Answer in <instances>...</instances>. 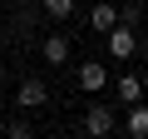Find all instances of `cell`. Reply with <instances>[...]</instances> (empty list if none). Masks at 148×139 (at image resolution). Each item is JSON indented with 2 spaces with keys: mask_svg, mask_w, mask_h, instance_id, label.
Returning <instances> with one entry per match:
<instances>
[{
  "mask_svg": "<svg viewBox=\"0 0 148 139\" xmlns=\"http://www.w3.org/2000/svg\"><path fill=\"white\" fill-rule=\"evenodd\" d=\"M133 50H138V30L133 25H114L109 30V55L114 60H133Z\"/></svg>",
  "mask_w": 148,
  "mask_h": 139,
  "instance_id": "1",
  "label": "cell"
},
{
  "mask_svg": "<svg viewBox=\"0 0 148 139\" xmlns=\"http://www.w3.org/2000/svg\"><path fill=\"white\" fill-rule=\"evenodd\" d=\"M74 80H79L84 95H104V90H109V70H104L99 60H89V65H79V75H74Z\"/></svg>",
  "mask_w": 148,
  "mask_h": 139,
  "instance_id": "2",
  "label": "cell"
},
{
  "mask_svg": "<svg viewBox=\"0 0 148 139\" xmlns=\"http://www.w3.org/2000/svg\"><path fill=\"white\" fill-rule=\"evenodd\" d=\"M45 99H49V85H45V80H35V75L20 80V90H15V104H20V109H40Z\"/></svg>",
  "mask_w": 148,
  "mask_h": 139,
  "instance_id": "3",
  "label": "cell"
},
{
  "mask_svg": "<svg viewBox=\"0 0 148 139\" xmlns=\"http://www.w3.org/2000/svg\"><path fill=\"white\" fill-rule=\"evenodd\" d=\"M84 129L104 139V134H114V129H119V119H114V109H109V104H89V114H84Z\"/></svg>",
  "mask_w": 148,
  "mask_h": 139,
  "instance_id": "4",
  "label": "cell"
},
{
  "mask_svg": "<svg viewBox=\"0 0 148 139\" xmlns=\"http://www.w3.org/2000/svg\"><path fill=\"white\" fill-rule=\"evenodd\" d=\"M89 25H94L99 35H109V30L119 25V5H109V0H99V5L89 10Z\"/></svg>",
  "mask_w": 148,
  "mask_h": 139,
  "instance_id": "5",
  "label": "cell"
},
{
  "mask_svg": "<svg viewBox=\"0 0 148 139\" xmlns=\"http://www.w3.org/2000/svg\"><path fill=\"white\" fill-rule=\"evenodd\" d=\"M123 129H128L133 139H148V104H143V99H133V104H128V119H123Z\"/></svg>",
  "mask_w": 148,
  "mask_h": 139,
  "instance_id": "6",
  "label": "cell"
},
{
  "mask_svg": "<svg viewBox=\"0 0 148 139\" xmlns=\"http://www.w3.org/2000/svg\"><path fill=\"white\" fill-rule=\"evenodd\" d=\"M40 55H45V65H64V60H69V40H64V35H45Z\"/></svg>",
  "mask_w": 148,
  "mask_h": 139,
  "instance_id": "7",
  "label": "cell"
},
{
  "mask_svg": "<svg viewBox=\"0 0 148 139\" xmlns=\"http://www.w3.org/2000/svg\"><path fill=\"white\" fill-rule=\"evenodd\" d=\"M114 90H119V99H123V104H133V99H143V80L133 75V70H128V75H119V85H114Z\"/></svg>",
  "mask_w": 148,
  "mask_h": 139,
  "instance_id": "8",
  "label": "cell"
},
{
  "mask_svg": "<svg viewBox=\"0 0 148 139\" xmlns=\"http://www.w3.org/2000/svg\"><path fill=\"white\" fill-rule=\"evenodd\" d=\"M45 5V15H54V20H69L74 15V0H40Z\"/></svg>",
  "mask_w": 148,
  "mask_h": 139,
  "instance_id": "9",
  "label": "cell"
},
{
  "mask_svg": "<svg viewBox=\"0 0 148 139\" xmlns=\"http://www.w3.org/2000/svg\"><path fill=\"white\" fill-rule=\"evenodd\" d=\"M119 25H133V30H138V5H123V10H119Z\"/></svg>",
  "mask_w": 148,
  "mask_h": 139,
  "instance_id": "10",
  "label": "cell"
},
{
  "mask_svg": "<svg viewBox=\"0 0 148 139\" xmlns=\"http://www.w3.org/2000/svg\"><path fill=\"white\" fill-rule=\"evenodd\" d=\"M5 134H10V139H30V124H25V119H15V124H5Z\"/></svg>",
  "mask_w": 148,
  "mask_h": 139,
  "instance_id": "11",
  "label": "cell"
},
{
  "mask_svg": "<svg viewBox=\"0 0 148 139\" xmlns=\"http://www.w3.org/2000/svg\"><path fill=\"white\" fill-rule=\"evenodd\" d=\"M20 5H25V0H20Z\"/></svg>",
  "mask_w": 148,
  "mask_h": 139,
  "instance_id": "12",
  "label": "cell"
}]
</instances>
